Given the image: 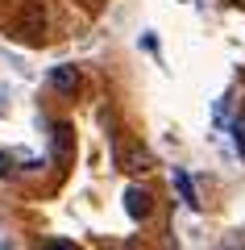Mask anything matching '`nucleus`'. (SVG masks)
Here are the masks:
<instances>
[{"mask_svg": "<svg viewBox=\"0 0 245 250\" xmlns=\"http://www.w3.org/2000/svg\"><path fill=\"white\" fill-rule=\"evenodd\" d=\"M121 167L125 171H150L154 167V154H150L141 142H129V146H121Z\"/></svg>", "mask_w": 245, "mask_h": 250, "instance_id": "2", "label": "nucleus"}, {"mask_svg": "<svg viewBox=\"0 0 245 250\" xmlns=\"http://www.w3.org/2000/svg\"><path fill=\"white\" fill-rule=\"evenodd\" d=\"M42 29H46V13H42V4H29V9L21 13V34H25L29 42H38V38H42Z\"/></svg>", "mask_w": 245, "mask_h": 250, "instance_id": "4", "label": "nucleus"}, {"mask_svg": "<svg viewBox=\"0 0 245 250\" xmlns=\"http://www.w3.org/2000/svg\"><path fill=\"white\" fill-rule=\"evenodd\" d=\"M50 83H54L58 96H75V92L83 88V75H79V67L62 62V67H54V71H50Z\"/></svg>", "mask_w": 245, "mask_h": 250, "instance_id": "1", "label": "nucleus"}, {"mask_svg": "<svg viewBox=\"0 0 245 250\" xmlns=\"http://www.w3.org/2000/svg\"><path fill=\"white\" fill-rule=\"evenodd\" d=\"M125 213H129L133 221H146V217L154 213V200H150V192H141V188H129V192H125Z\"/></svg>", "mask_w": 245, "mask_h": 250, "instance_id": "3", "label": "nucleus"}, {"mask_svg": "<svg viewBox=\"0 0 245 250\" xmlns=\"http://www.w3.org/2000/svg\"><path fill=\"white\" fill-rule=\"evenodd\" d=\"M175 188H179V196L187 200V205H200V200H195V188H191V179H187V171H175Z\"/></svg>", "mask_w": 245, "mask_h": 250, "instance_id": "6", "label": "nucleus"}, {"mask_svg": "<svg viewBox=\"0 0 245 250\" xmlns=\"http://www.w3.org/2000/svg\"><path fill=\"white\" fill-rule=\"evenodd\" d=\"M233 134H237V142H241V150H245V104H241V117H237V129H233Z\"/></svg>", "mask_w": 245, "mask_h": 250, "instance_id": "8", "label": "nucleus"}, {"mask_svg": "<svg viewBox=\"0 0 245 250\" xmlns=\"http://www.w3.org/2000/svg\"><path fill=\"white\" fill-rule=\"evenodd\" d=\"M0 175H13V154H0Z\"/></svg>", "mask_w": 245, "mask_h": 250, "instance_id": "9", "label": "nucleus"}, {"mask_svg": "<svg viewBox=\"0 0 245 250\" xmlns=\"http://www.w3.org/2000/svg\"><path fill=\"white\" fill-rule=\"evenodd\" d=\"M54 154H58V159H71V125L67 121L54 125Z\"/></svg>", "mask_w": 245, "mask_h": 250, "instance_id": "5", "label": "nucleus"}, {"mask_svg": "<svg viewBox=\"0 0 245 250\" xmlns=\"http://www.w3.org/2000/svg\"><path fill=\"white\" fill-rule=\"evenodd\" d=\"M228 250H245V246H228Z\"/></svg>", "mask_w": 245, "mask_h": 250, "instance_id": "10", "label": "nucleus"}, {"mask_svg": "<svg viewBox=\"0 0 245 250\" xmlns=\"http://www.w3.org/2000/svg\"><path fill=\"white\" fill-rule=\"evenodd\" d=\"M42 250H79V246H75V242H67V238H46Z\"/></svg>", "mask_w": 245, "mask_h": 250, "instance_id": "7", "label": "nucleus"}]
</instances>
